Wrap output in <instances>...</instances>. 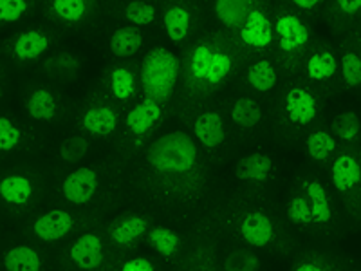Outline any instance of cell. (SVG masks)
I'll list each match as a JSON object with an SVG mask.
<instances>
[{
  "instance_id": "cell-1",
  "label": "cell",
  "mask_w": 361,
  "mask_h": 271,
  "mask_svg": "<svg viewBox=\"0 0 361 271\" xmlns=\"http://www.w3.org/2000/svg\"><path fill=\"white\" fill-rule=\"evenodd\" d=\"M127 183L147 203L170 212H192L208 195V164L192 134L172 128L135 154Z\"/></svg>"
},
{
  "instance_id": "cell-2",
  "label": "cell",
  "mask_w": 361,
  "mask_h": 271,
  "mask_svg": "<svg viewBox=\"0 0 361 271\" xmlns=\"http://www.w3.org/2000/svg\"><path fill=\"white\" fill-rule=\"evenodd\" d=\"M243 62L231 35L214 31L186 45L183 54L180 92L186 109L202 105L222 89Z\"/></svg>"
},
{
  "instance_id": "cell-3",
  "label": "cell",
  "mask_w": 361,
  "mask_h": 271,
  "mask_svg": "<svg viewBox=\"0 0 361 271\" xmlns=\"http://www.w3.org/2000/svg\"><path fill=\"white\" fill-rule=\"evenodd\" d=\"M212 222L217 228L243 241L250 248L279 250L288 246V234L282 222L262 206L244 199H231L212 212Z\"/></svg>"
},
{
  "instance_id": "cell-4",
  "label": "cell",
  "mask_w": 361,
  "mask_h": 271,
  "mask_svg": "<svg viewBox=\"0 0 361 271\" xmlns=\"http://www.w3.org/2000/svg\"><path fill=\"white\" fill-rule=\"evenodd\" d=\"M273 49L280 71L295 74L302 69L305 54L311 47V28L296 9L280 2L273 9Z\"/></svg>"
},
{
  "instance_id": "cell-5",
  "label": "cell",
  "mask_w": 361,
  "mask_h": 271,
  "mask_svg": "<svg viewBox=\"0 0 361 271\" xmlns=\"http://www.w3.org/2000/svg\"><path fill=\"white\" fill-rule=\"evenodd\" d=\"M183 58L163 45L152 47L140 64V87L143 96L166 105L180 85Z\"/></svg>"
},
{
  "instance_id": "cell-6",
  "label": "cell",
  "mask_w": 361,
  "mask_h": 271,
  "mask_svg": "<svg viewBox=\"0 0 361 271\" xmlns=\"http://www.w3.org/2000/svg\"><path fill=\"white\" fill-rule=\"evenodd\" d=\"M329 185L350 221L360 222L361 147H341L327 167Z\"/></svg>"
},
{
  "instance_id": "cell-7",
  "label": "cell",
  "mask_w": 361,
  "mask_h": 271,
  "mask_svg": "<svg viewBox=\"0 0 361 271\" xmlns=\"http://www.w3.org/2000/svg\"><path fill=\"white\" fill-rule=\"evenodd\" d=\"M164 118V105L154 100L141 96L125 111L121 118V132H119V152L125 154L127 159H132L140 154L150 138L159 127Z\"/></svg>"
},
{
  "instance_id": "cell-8",
  "label": "cell",
  "mask_w": 361,
  "mask_h": 271,
  "mask_svg": "<svg viewBox=\"0 0 361 271\" xmlns=\"http://www.w3.org/2000/svg\"><path fill=\"white\" fill-rule=\"evenodd\" d=\"M322 112V100L314 87L307 82H293L283 87L276 103L279 124L289 132L312 127Z\"/></svg>"
},
{
  "instance_id": "cell-9",
  "label": "cell",
  "mask_w": 361,
  "mask_h": 271,
  "mask_svg": "<svg viewBox=\"0 0 361 271\" xmlns=\"http://www.w3.org/2000/svg\"><path fill=\"white\" fill-rule=\"evenodd\" d=\"M243 62L251 58L264 56L273 49V8L271 0H253L246 20L233 35Z\"/></svg>"
},
{
  "instance_id": "cell-10",
  "label": "cell",
  "mask_w": 361,
  "mask_h": 271,
  "mask_svg": "<svg viewBox=\"0 0 361 271\" xmlns=\"http://www.w3.org/2000/svg\"><path fill=\"white\" fill-rule=\"evenodd\" d=\"M114 255L105 231L99 230L82 231L63 250L71 271H107Z\"/></svg>"
},
{
  "instance_id": "cell-11",
  "label": "cell",
  "mask_w": 361,
  "mask_h": 271,
  "mask_svg": "<svg viewBox=\"0 0 361 271\" xmlns=\"http://www.w3.org/2000/svg\"><path fill=\"white\" fill-rule=\"evenodd\" d=\"M295 183L304 190L311 205L312 231L325 235L334 234L340 224V208H338V199L331 185L314 174L296 177Z\"/></svg>"
},
{
  "instance_id": "cell-12",
  "label": "cell",
  "mask_w": 361,
  "mask_h": 271,
  "mask_svg": "<svg viewBox=\"0 0 361 271\" xmlns=\"http://www.w3.org/2000/svg\"><path fill=\"white\" fill-rule=\"evenodd\" d=\"M185 116L188 119L190 134L197 141L202 152L219 159L228 147V125L224 114L215 107L195 105L188 107Z\"/></svg>"
},
{
  "instance_id": "cell-13",
  "label": "cell",
  "mask_w": 361,
  "mask_h": 271,
  "mask_svg": "<svg viewBox=\"0 0 361 271\" xmlns=\"http://www.w3.org/2000/svg\"><path fill=\"white\" fill-rule=\"evenodd\" d=\"M202 11L199 0H164L161 20L164 33L173 45H188L197 33Z\"/></svg>"
},
{
  "instance_id": "cell-14",
  "label": "cell",
  "mask_w": 361,
  "mask_h": 271,
  "mask_svg": "<svg viewBox=\"0 0 361 271\" xmlns=\"http://www.w3.org/2000/svg\"><path fill=\"white\" fill-rule=\"evenodd\" d=\"M152 226V215L128 210L109 221L103 231L114 253H130L137 248V244L145 243V235Z\"/></svg>"
},
{
  "instance_id": "cell-15",
  "label": "cell",
  "mask_w": 361,
  "mask_h": 271,
  "mask_svg": "<svg viewBox=\"0 0 361 271\" xmlns=\"http://www.w3.org/2000/svg\"><path fill=\"white\" fill-rule=\"evenodd\" d=\"M78 127L92 138H111L121 127V111L111 96H92L78 112Z\"/></svg>"
},
{
  "instance_id": "cell-16",
  "label": "cell",
  "mask_w": 361,
  "mask_h": 271,
  "mask_svg": "<svg viewBox=\"0 0 361 271\" xmlns=\"http://www.w3.org/2000/svg\"><path fill=\"white\" fill-rule=\"evenodd\" d=\"M215 234H217V226L209 219L206 221V226H201L199 237L190 241L188 251L176 266H172V271H221Z\"/></svg>"
},
{
  "instance_id": "cell-17",
  "label": "cell",
  "mask_w": 361,
  "mask_h": 271,
  "mask_svg": "<svg viewBox=\"0 0 361 271\" xmlns=\"http://www.w3.org/2000/svg\"><path fill=\"white\" fill-rule=\"evenodd\" d=\"M102 190V174L96 167H78L66 174L60 183V193L69 205L89 206Z\"/></svg>"
},
{
  "instance_id": "cell-18",
  "label": "cell",
  "mask_w": 361,
  "mask_h": 271,
  "mask_svg": "<svg viewBox=\"0 0 361 271\" xmlns=\"http://www.w3.org/2000/svg\"><path fill=\"white\" fill-rule=\"evenodd\" d=\"M302 71L311 85H329L338 78L340 58L329 44L311 45L302 62Z\"/></svg>"
},
{
  "instance_id": "cell-19",
  "label": "cell",
  "mask_w": 361,
  "mask_h": 271,
  "mask_svg": "<svg viewBox=\"0 0 361 271\" xmlns=\"http://www.w3.org/2000/svg\"><path fill=\"white\" fill-rule=\"evenodd\" d=\"M190 241L192 239L166 224H154L145 235V244L170 266H176L185 257L190 248Z\"/></svg>"
},
{
  "instance_id": "cell-20",
  "label": "cell",
  "mask_w": 361,
  "mask_h": 271,
  "mask_svg": "<svg viewBox=\"0 0 361 271\" xmlns=\"http://www.w3.org/2000/svg\"><path fill=\"white\" fill-rule=\"evenodd\" d=\"M105 92L116 103H134L140 98V69L132 64H112L103 74Z\"/></svg>"
},
{
  "instance_id": "cell-21",
  "label": "cell",
  "mask_w": 361,
  "mask_h": 271,
  "mask_svg": "<svg viewBox=\"0 0 361 271\" xmlns=\"http://www.w3.org/2000/svg\"><path fill=\"white\" fill-rule=\"evenodd\" d=\"M78 224H82V217L78 219L69 210L53 208L38 215L31 224V230L35 237L44 243H58L69 237Z\"/></svg>"
},
{
  "instance_id": "cell-22",
  "label": "cell",
  "mask_w": 361,
  "mask_h": 271,
  "mask_svg": "<svg viewBox=\"0 0 361 271\" xmlns=\"http://www.w3.org/2000/svg\"><path fill=\"white\" fill-rule=\"evenodd\" d=\"M275 161L266 152H251L238 157L233 164V177L247 188H262L275 177Z\"/></svg>"
},
{
  "instance_id": "cell-23",
  "label": "cell",
  "mask_w": 361,
  "mask_h": 271,
  "mask_svg": "<svg viewBox=\"0 0 361 271\" xmlns=\"http://www.w3.org/2000/svg\"><path fill=\"white\" fill-rule=\"evenodd\" d=\"M244 82L255 92L269 95L280 83V67L269 56L251 58L244 69Z\"/></svg>"
},
{
  "instance_id": "cell-24",
  "label": "cell",
  "mask_w": 361,
  "mask_h": 271,
  "mask_svg": "<svg viewBox=\"0 0 361 271\" xmlns=\"http://www.w3.org/2000/svg\"><path fill=\"white\" fill-rule=\"evenodd\" d=\"M35 181L27 174L22 172H9L4 177H0V199L9 206H24L31 205L35 199Z\"/></svg>"
},
{
  "instance_id": "cell-25",
  "label": "cell",
  "mask_w": 361,
  "mask_h": 271,
  "mask_svg": "<svg viewBox=\"0 0 361 271\" xmlns=\"http://www.w3.org/2000/svg\"><path fill=\"white\" fill-rule=\"evenodd\" d=\"M47 11L60 24L82 25L94 15L96 0H49Z\"/></svg>"
},
{
  "instance_id": "cell-26",
  "label": "cell",
  "mask_w": 361,
  "mask_h": 271,
  "mask_svg": "<svg viewBox=\"0 0 361 271\" xmlns=\"http://www.w3.org/2000/svg\"><path fill=\"white\" fill-rule=\"evenodd\" d=\"M304 145L309 159L312 163L320 164V167H325V169H327L329 163L333 161V157L336 156L338 150L341 148L340 141L334 138L333 132L324 127L311 128L307 136H305Z\"/></svg>"
},
{
  "instance_id": "cell-27",
  "label": "cell",
  "mask_w": 361,
  "mask_h": 271,
  "mask_svg": "<svg viewBox=\"0 0 361 271\" xmlns=\"http://www.w3.org/2000/svg\"><path fill=\"white\" fill-rule=\"evenodd\" d=\"M51 37L42 29H27L17 35L13 40L11 53L18 62H33L38 60L45 51H49Z\"/></svg>"
},
{
  "instance_id": "cell-28",
  "label": "cell",
  "mask_w": 361,
  "mask_h": 271,
  "mask_svg": "<svg viewBox=\"0 0 361 271\" xmlns=\"http://www.w3.org/2000/svg\"><path fill=\"white\" fill-rule=\"evenodd\" d=\"M350 267H353L350 260L341 255L309 250L296 257L291 271H350Z\"/></svg>"
},
{
  "instance_id": "cell-29",
  "label": "cell",
  "mask_w": 361,
  "mask_h": 271,
  "mask_svg": "<svg viewBox=\"0 0 361 271\" xmlns=\"http://www.w3.org/2000/svg\"><path fill=\"white\" fill-rule=\"evenodd\" d=\"M253 0H214V17L222 25V31L233 37L246 20Z\"/></svg>"
},
{
  "instance_id": "cell-30",
  "label": "cell",
  "mask_w": 361,
  "mask_h": 271,
  "mask_svg": "<svg viewBox=\"0 0 361 271\" xmlns=\"http://www.w3.org/2000/svg\"><path fill=\"white\" fill-rule=\"evenodd\" d=\"M145 44V33L137 25H119L111 33L109 49L116 58H132L141 51Z\"/></svg>"
},
{
  "instance_id": "cell-31",
  "label": "cell",
  "mask_w": 361,
  "mask_h": 271,
  "mask_svg": "<svg viewBox=\"0 0 361 271\" xmlns=\"http://www.w3.org/2000/svg\"><path fill=\"white\" fill-rule=\"evenodd\" d=\"M230 121L240 131H255L264 119V109L251 96H237L230 105Z\"/></svg>"
},
{
  "instance_id": "cell-32",
  "label": "cell",
  "mask_w": 361,
  "mask_h": 271,
  "mask_svg": "<svg viewBox=\"0 0 361 271\" xmlns=\"http://www.w3.org/2000/svg\"><path fill=\"white\" fill-rule=\"evenodd\" d=\"M60 111L56 95L47 87H37L25 98V112L35 121H53Z\"/></svg>"
},
{
  "instance_id": "cell-33",
  "label": "cell",
  "mask_w": 361,
  "mask_h": 271,
  "mask_svg": "<svg viewBox=\"0 0 361 271\" xmlns=\"http://www.w3.org/2000/svg\"><path fill=\"white\" fill-rule=\"evenodd\" d=\"M286 219L289 221V224H293L298 230L312 231L311 205H309V199L304 190L300 188L296 183L289 192L288 201H286Z\"/></svg>"
},
{
  "instance_id": "cell-34",
  "label": "cell",
  "mask_w": 361,
  "mask_h": 271,
  "mask_svg": "<svg viewBox=\"0 0 361 271\" xmlns=\"http://www.w3.org/2000/svg\"><path fill=\"white\" fill-rule=\"evenodd\" d=\"M329 131L333 132L341 147H361V118L357 112L345 111L336 114Z\"/></svg>"
},
{
  "instance_id": "cell-35",
  "label": "cell",
  "mask_w": 361,
  "mask_h": 271,
  "mask_svg": "<svg viewBox=\"0 0 361 271\" xmlns=\"http://www.w3.org/2000/svg\"><path fill=\"white\" fill-rule=\"evenodd\" d=\"M6 271H42L44 259L40 251L29 244H17L4 253Z\"/></svg>"
},
{
  "instance_id": "cell-36",
  "label": "cell",
  "mask_w": 361,
  "mask_h": 271,
  "mask_svg": "<svg viewBox=\"0 0 361 271\" xmlns=\"http://www.w3.org/2000/svg\"><path fill=\"white\" fill-rule=\"evenodd\" d=\"M118 9L125 22L137 28L156 24L157 15H159L157 6L147 0H123V2H118Z\"/></svg>"
},
{
  "instance_id": "cell-37",
  "label": "cell",
  "mask_w": 361,
  "mask_h": 271,
  "mask_svg": "<svg viewBox=\"0 0 361 271\" xmlns=\"http://www.w3.org/2000/svg\"><path fill=\"white\" fill-rule=\"evenodd\" d=\"M341 82L349 89L361 90V51L354 44H345L340 53Z\"/></svg>"
},
{
  "instance_id": "cell-38",
  "label": "cell",
  "mask_w": 361,
  "mask_h": 271,
  "mask_svg": "<svg viewBox=\"0 0 361 271\" xmlns=\"http://www.w3.org/2000/svg\"><path fill=\"white\" fill-rule=\"evenodd\" d=\"M325 13L331 24L345 28L361 18V0H329Z\"/></svg>"
},
{
  "instance_id": "cell-39",
  "label": "cell",
  "mask_w": 361,
  "mask_h": 271,
  "mask_svg": "<svg viewBox=\"0 0 361 271\" xmlns=\"http://www.w3.org/2000/svg\"><path fill=\"white\" fill-rule=\"evenodd\" d=\"M221 271H259L260 259L250 248H233L219 263Z\"/></svg>"
},
{
  "instance_id": "cell-40",
  "label": "cell",
  "mask_w": 361,
  "mask_h": 271,
  "mask_svg": "<svg viewBox=\"0 0 361 271\" xmlns=\"http://www.w3.org/2000/svg\"><path fill=\"white\" fill-rule=\"evenodd\" d=\"M159 263L143 253H116L107 271H159Z\"/></svg>"
},
{
  "instance_id": "cell-41",
  "label": "cell",
  "mask_w": 361,
  "mask_h": 271,
  "mask_svg": "<svg viewBox=\"0 0 361 271\" xmlns=\"http://www.w3.org/2000/svg\"><path fill=\"white\" fill-rule=\"evenodd\" d=\"M89 147L90 141L83 134L71 136V138L63 140L62 145H60V150H58L60 152V159L69 164L80 163L85 157Z\"/></svg>"
},
{
  "instance_id": "cell-42",
  "label": "cell",
  "mask_w": 361,
  "mask_h": 271,
  "mask_svg": "<svg viewBox=\"0 0 361 271\" xmlns=\"http://www.w3.org/2000/svg\"><path fill=\"white\" fill-rule=\"evenodd\" d=\"M22 141V131L13 124L8 116H0V150L9 152Z\"/></svg>"
},
{
  "instance_id": "cell-43",
  "label": "cell",
  "mask_w": 361,
  "mask_h": 271,
  "mask_svg": "<svg viewBox=\"0 0 361 271\" xmlns=\"http://www.w3.org/2000/svg\"><path fill=\"white\" fill-rule=\"evenodd\" d=\"M31 8L29 0H0V22H18Z\"/></svg>"
},
{
  "instance_id": "cell-44",
  "label": "cell",
  "mask_w": 361,
  "mask_h": 271,
  "mask_svg": "<svg viewBox=\"0 0 361 271\" xmlns=\"http://www.w3.org/2000/svg\"><path fill=\"white\" fill-rule=\"evenodd\" d=\"M283 4H288L298 13H316L325 4V0H283Z\"/></svg>"
},
{
  "instance_id": "cell-45",
  "label": "cell",
  "mask_w": 361,
  "mask_h": 271,
  "mask_svg": "<svg viewBox=\"0 0 361 271\" xmlns=\"http://www.w3.org/2000/svg\"><path fill=\"white\" fill-rule=\"evenodd\" d=\"M353 44L356 45L357 49L361 51V28H360V31H357V35H356V37H354V42H353Z\"/></svg>"
},
{
  "instance_id": "cell-46",
  "label": "cell",
  "mask_w": 361,
  "mask_h": 271,
  "mask_svg": "<svg viewBox=\"0 0 361 271\" xmlns=\"http://www.w3.org/2000/svg\"><path fill=\"white\" fill-rule=\"evenodd\" d=\"M357 224H361V206H360V222Z\"/></svg>"
},
{
  "instance_id": "cell-47",
  "label": "cell",
  "mask_w": 361,
  "mask_h": 271,
  "mask_svg": "<svg viewBox=\"0 0 361 271\" xmlns=\"http://www.w3.org/2000/svg\"><path fill=\"white\" fill-rule=\"evenodd\" d=\"M147 2H154V0H147Z\"/></svg>"
}]
</instances>
